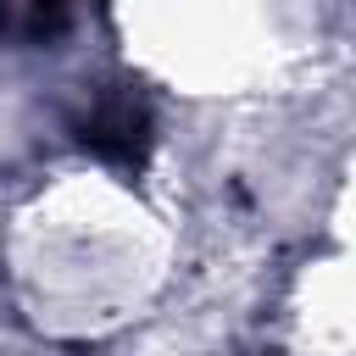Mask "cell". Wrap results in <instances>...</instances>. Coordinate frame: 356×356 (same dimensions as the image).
<instances>
[{"label": "cell", "instance_id": "obj_1", "mask_svg": "<svg viewBox=\"0 0 356 356\" xmlns=\"http://www.w3.org/2000/svg\"><path fill=\"white\" fill-rule=\"evenodd\" d=\"M78 134H83V145H89L100 161H111V167H145L150 139H156V122H150L145 100H134V95H106V100L83 117Z\"/></svg>", "mask_w": 356, "mask_h": 356}]
</instances>
